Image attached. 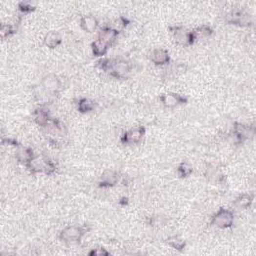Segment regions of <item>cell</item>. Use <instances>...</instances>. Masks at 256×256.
<instances>
[{"label": "cell", "mask_w": 256, "mask_h": 256, "mask_svg": "<svg viewBox=\"0 0 256 256\" xmlns=\"http://www.w3.org/2000/svg\"><path fill=\"white\" fill-rule=\"evenodd\" d=\"M130 23V20L128 19L126 16L124 15H120L116 18H114L112 20V22L108 25L112 30H114L116 33H118L120 35L121 32H123L128 25Z\"/></svg>", "instance_id": "22"}, {"label": "cell", "mask_w": 256, "mask_h": 256, "mask_svg": "<svg viewBox=\"0 0 256 256\" xmlns=\"http://www.w3.org/2000/svg\"><path fill=\"white\" fill-rule=\"evenodd\" d=\"M36 9V4L32 1H21L18 3V10L22 14H28Z\"/></svg>", "instance_id": "27"}, {"label": "cell", "mask_w": 256, "mask_h": 256, "mask_svg": "<svg viewBox=\"0 0 256 256\" xmlns=\"http://www.w3.org/2000/svg\"><path fill=\"white\" fill-rule=\"evenodd\" d=\"M43 43L47 48L55 49L62 43V36L59 32L51 30L44 35Z\"/></svg>", "instance_id": "18"}, {"label": "cell", "mask_w": 256, "mask_h": 256, "mask_svg": "<svg viewBox=\"0 0 256 256\" xmlns=\"http://www.w3.org/2000/svg\"><path fill=\"white\" fill-rule=\"evenodd\" d=\"M145 127L144 126H137L133 127L131 129L125 131L122 136L120 137V141L124 145H137L142 142L145 136Z\"/></svg>", "instance_id": "10"}, {"label": "cell", "mask_w": 256, "mask_h": 256, "mask_svg": "<svg viewBox=\"0 0 256 256\" xmlns=\"http://www.w3.org/2000/svg\"><path fill=\"white\" fill-rule=\"evenodd\" d=\"M168 29L178 45L189 47L196 42L193 30H190L183 25H170Z\"/></svg>", "instance_id": "4"}, {"label": "cell", "mask_w": 256, "mask_h": 256, "mask_svg": "<svg viewBox=\"0 0 256 256\" xmlns=\"http://www.w3.org/2000/svg\"><path fill=\"white\" fill-rule=\"evenodd\" d=\"M253 199H254V196L252 194L241 193L235 199H234L233 206L237 209H241V210L248 209L252 205Z\"/></svg>", "instance_id": "20"}, {"label": "cell", "mask_w": 256, "mask_h": 256, "mask_svg": "<svg viewBox=\"0 0 256 256\" xmlns=\"http://www.w3.org/2000/svg\"><path fill=\"white\" fill-rule=\"evenodd\" d=\"M176 171L180 178H188L193 173V167H192L190 162L183 160L178 164Z\"/></svg>", "instance_id": "24"}, {"label": "cell", "mask_w": 256, "mask_h": 256, "mask_svg": "<svg viewBox=\"0 0 256 256\" xmlns=\"http://www.w3.org/2000/svg\"><path fill=\"white\" fill-rule=\"evenodd\" d=\"M166 242H167L168 246L172 247L173 249H175L177 251H180V252L183 251L185 249V247H186V241L182 237H180L178 235L168 237Z\"/></svg>", "instance_id": "25"}, {"label": "cell", "mask_w": 256, "mask_h": 256, "mask_svg": "<svg viewBox=\"0 0 256 256\" xmlns=\"http://www.w3.org/2000/svg\"><path fill=\"white\" fill-rule=\"evenodd\" d=\"M88 254L91 256H108L110 255V252L103 247H96V248H92L88 252Z\"/></svg>", "instance_id": "28"}, {"label": "cell", "mask_w": 256, "mask_h": 256, "mask_svg": "<svg viewBox=\"0 0 256 256\" xmlns=\"http://www.w3.org/2000/svg\"><path fill=\"white\" fill-rule=\"evenodd\" d=\"M96 66L104 71L110 74L113 78L116 79H126L129 76L132 70V64L130 61L124 58H100Z\"/></svg>", "instance_id": "1"}, {"label": "cell", "mask_w": 256, "mask_h": 256, "mask_svg": "<svg viewBox=\"0 0 256 256\" xmlns=\"http://www.w3.org/2000/svg\"><path fill=\"white\" fill-rule=\"evenodd\" d=\"M16 33V27L13 24L2 23L0 25V37L2 39H7Z\"/></svg>", "instance_id": "26"}, {"label": "cell", "mask_w": 256, "mask_h": 256, "mask_svg": "<svg viewBox=\"0 0 256 256\" xmlns=\"http://www.w3.org/2000/svg\"><path fill=\"white\" fill-rule=\"evenodd\" d=\"M149 59L156 66H165L170 63V54L164 48H155L149 54Z\"/></svg>", "instance_id": "13"}, {"label": "cell", "mask_w": 256, "mask_h": 256, "mask_svg": "<svg viewBox=\"0 0 256 256\" xmlns=\"http://www.w3.org/2000/svg\"><path fill=\"white\" fill-rule=\"evenodd\" d=\"M193 33L197 41L199 39H206L211 37L213 33H214V30H213V28L208 24H202L197 26L195 29H193Z\"/></svg>", "instance_id": "23"}, {"label": "cell", "mask_w": 256, "mask_h": 256, "mask_svg": "<svg viewBox=\"0 0 256 256\" xmlns=\"http://www.w3.org/2000/svg\"><path fill=\"white\" fill-rule=\"evenodd\" d=\"M109 48L110 46L108 44H106L105 42H103L99 38H96L91 42V51L95 57L103 58L106 55V53L108 52Z\"/></svg>", "instance_id": "19"}, {"label": "cell", "mask_w": 256, "mask_h": 256, "mask_svg": "<svg viewBox=\"0 0 256 256\" xmlns=\"http://www.w3.org/2000/svg\"><path fill=\"white\" fill-rule=\"evenodd\" d=\"M25 167L32 174L44 173L46 175H51L56 171L55 162L45 155H35Z\"/></svg>", "instance_id": "2"}, {"label": "cell", "mask_w": 256, "mask_h": 256, "mask_svg": "<svg viewBox=\"0 0 256 256\" xmlns=\"http://www.w3.org/2000/svg\"><path fill=\"white\" fill-rule=\"evenodd\" d=\"M159 101L165 108L173 109L188 102L187 96L176 92H165L159 95Z\"/></svg>", "instance_id": "9"}, {"label": "cell", "mask_w": 256, "mask_h": 256, "mask_svg": "<svg viewBox=\"0 0 256 256\" xmlns=\"http://www.w3.org/2000/svg\"><path fill=\"white\" fill-rule=\"evenodd\" d=\"M32 117L34 122L40 126V127H47L50 125V123L52 122L53 118L51 117L49 110L45 107L44 105H41L39 107H37L33 113H32Z\"/></svg>", "instance_id": "12"}, {"label": "cell", "mask_w": 256, "mask_h": 256, "mask_svg": "<svg viewBox=\"0 0 256 256\" xmlns=\"http://www.w3.org/2000/svg\"><path fill=\"white\" fill-rule=\"evenodd\" d=\"M254 135H255V128L253 126L240 122L233 123L231 136L236 143L243 144L244 142L252 139Z\"/></svg>", "instance_id": "6"}, {"label": "cell", "mask_w": 256, "mask_h": 256, "mask_svg": "<svg viewBox=\"0 0 256 256\" xmlns=\"http://www.w3.org/2000/svg\"><path fill=\"white\" fill-rule=\"evenodd\" d=\"M40 88L49 97H54L60 92L62 88V82L56 74L49 73L41 79Z\"/></svg>", "instance_id": "8"}, {"label": "cell", "mask_w": 256, "mask_h": 256, "mask_svg": "<svg viewBox=\"0 0 256 256\" xmlns=\"http://www.w3.org/2000/svg\"><path fill=\"white\" fill-rule=\"evenodd\" d=\"M89 231L86 225H68L59 233V239L64 243H77L81 241L85 234Z\"/></svg>", "instance_id": "3"}, {"label": "cell", "mask_w": 256, "mask_h": 256, "mask_svg": "<svg viewBox=\"0 0 256 256\" xmlns=\"http://www.w3.org/2000/svg\"><path fill=\"white\" fill-rule=\"evenodd\" d=\"M120 181V174L112 169H106L101 174L99 179V186L101 188H112Z\"/></svg>", "instance_id": "11"}, {"label": "cell", "mask_w": 256, "mask_h": 256, "mask_svg": "<svg viewBox=\"0 0 256 256\" xmlns=\"http://www.w3.org/2000/svg\"><path fill=\"white\" fill-rule=\"evenodd\" d=\"M76 107L77 110L82 113V114H86L89 112H92L95 110L96 108V104L93 100H91L90 98H86V97H82L77 101L76 104Z\"/></svg>", "instance_id": "21"}, {"label": "cell", "mask_w": 256, "mask_h": 256, "mask_svg": "<svg viewBox=\"0 0 256 256\" xmlns=\"http://www.w3.org/2000/svg\"><path fill=\"white\" fill-rule=\"evenodd\" d=\"M204 175L207 180L214 183H221L225 178L222 168L215 164H209L205 169Z\"/></svg>", "instance_id": "14"}, {"label": "cell", "mask_w": 256, "mask_h": 256, "mask_svg": "<svg viewBox=\"0 0 256 256\" xmlns=\"http://www.w3.org/2000/svg\"><path fill=\"white\" fill-rule=\"evenodd\" d=\"M235 220L234 211L229 208L220 207L210 218V224L219 229L231 228Z\"/></svg>", "instance_id": "5"}, {"label": "cell", "mask_w": 256, "mask_h": 256, "mask_svg": "<svg viewBox=\"0 0 256 256\" xmlns=\"http://www.w3.org/2000/svg\"><path fill=\"white\" fill-rule=\"evenodd\" d=\"M226 21L231 24L238 27H250L253 24L252 16L244 9H233L226 16Z\"/></svg>", "instance_id": "7"}, {"label": "cell", "mask_w": 256, "mask_h": 256, "mask_svg": "<svg viewBox=\"0 0 256 256\" xmlns=\"http://www.w3.org/2000/svg\"><path fill=\"white\" fill-rule=\"evenodd\" d=\"M119 37V34L116 33L114 30H112L108 25H105L99 29L98 36L100 40L105 42L106 44H108L110 47L116 43V41Z\"/></svg>", "instance_id": "17"}, {"label": "cell", "mask_w": 256, "mask_h": 256, "mask_svg": "<svg viewBox=\"0 0 256 256\" xmlns=\"http://www.w3.org/2000/svg\"><path fill=\"white\" fill-rule=\"evenodd\" d=\"M79 25L83 31L87 33H93L97 30L99 22H98V19L94 15L85 14L80 17Z\"/></svg>", "instance_id": "15"}, {"label": "cell", "mask_w": 256, "mask_h": 256, "mask_svg": "<svg viewBox=\"0 0 256 256\" xmlns=\"http://www.w3.org/2000/svg\"><path fill=\"white\" fill-rule=\"evenodd\" d=\"M36 154L34 153L33 149L30 147H25V146H21L19 145L16 147V151H15V158L16 160L26 166L35 156Z\"/></svg>", "instance_id": "16"}]
</instances>
